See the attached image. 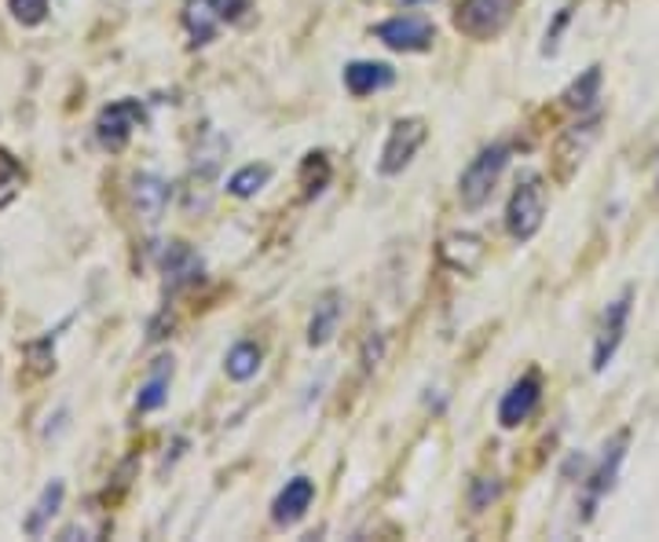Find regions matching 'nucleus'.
<instances>
[{
	"label": "nucleus",
	"mask_w": 659,
	"mask_h": 542,
	"mask_svg": "<svg viewBox=\"0 0 659 542\" xmlns=\"http://www.w3.org/2000/svg\"><path fill=\"white\" fill-rule=\"evenodd\" d=\"M506 165H509V147L506 143L484 147V151L476 154L470 165H465V173L459 180V201H462V209H481L484 201L492 198V191L498 184V176L506 173Z\"/></svg>",
	"instance_id": "obj_1"
},
{
	"label": "nucleus",
	"mask_w": 659,
	"mask_h": 542,
	"mask_svg": "<svg viewBox=\"0 0 659 542\" xmlns=\"http://www.w3.org/2000/svg\"><path fill=\"white\" fill-rule=\"evenodd\" d=\"M542 217H546V187L539 173H524L517 180V191L506 206V228L517 242H528L539 235Z\"/></svg>",
	"instance_id": "obj_2"
},
{
	"label": "nucleus",
	"mask_w": 659,
	"mask_h": 542,
	"mask_svg": "<svg viewBox=\"0 0 659 542\" xmlns=\"http://www.w3.org/2000/svg\"><path fill=\"white\" fill-rule=\"evenodd\" d=\"M246 8H250V0H187L184 26L195 45H209L212 34H217L224 23H235Z\"/></svg>",
	"instance_id": "obj_3"
},
{
	"label": "nucleus",
	"mask_w": 659,
	"mask_h": 542,
	"mask_svg": "<svg viewBox=\"0 0 659 542\" xmlns=\"http://www.w3.org/2000/svg\"><path fill=\"white\" fill-rule=\"evenodd\" d=\"M425 136H429V129H425L421 118H400L396 125H392L389 140H385V147H381V162H378L381 176L403 173V169L414 162V154H418V147L425 143Z\"/></svg>",
	"instance_id": "obj_4"
},
{
	"label": "nucleus",
	"mask_w": 659,
	"mask_h": 542,
	"mask_svg": "<svg viewBox=\"0 0 659 542\" xmlns=\"http://www.w3.org/2000/svg\"><path fill=\"white\" fill-rule=\"evenodd\" d=\"M517 0H462L459 15H454V26L462 30L465 37H495L498 30L509 23V15H513Z\"/></svg>",
	"instance_id": "obj_5"
},
{
	"label": "nucleus",
	"mask_w": 659,
	"mask_h": 542,
	"mask_svg": "<svg viewBox=\"0 0 659 542\" xmlns=\"http://www.w3.org/2000/svg\"><path fill=\"white\" fill-rule=\"evenodd\" d=\"M147 122L143 106L136 100H118L111 106H103L100 122H95V140H100L106 151H122L125 143L132 140V132Z\"/></svg>",
	"instance_id": "obj_6"
},
{
	"label": "nucleus",
	"mask_w": 659,
	"mask_h": 542,
	"mask_svg": "<svg viewBox=\"0 0 659 542\" xmlns=\"http://www.w3.org/2000/svg\"><path fill=\"white\" fill-rule=\"evenodd\" d=\"M631 301H634V290H623L609 308H604L601 326H598V342H593V370H604L612 364V356L620 353L626 323H631Z\"/></svg>",
	"instance_id": "obj_7"
},
{
	"label": "nucleus",
	"mask_w": 659,
	"mask_h": 542,
	"mask_svg": "<svg viewBox=\"0 0 659 542\" xmlns=\"http://www.w3.org/2000/svg\"><path fill=\"white\" fill-rule=\"evenodd\" d=\"M378 41L389 45L392 51H425L432 48V37L436 30L429 19H418V15H396V19H385L378 23Z\"/></svg>",
	"instance_id": "obj_8"
},
{
	"label": "nucleus",
	"mask_w": 659,
	"mask_h": 542,
	"mask_svg": "<svg viewBox=\"0 0 659 542\" xmlns=\"http://www.w3.org/2000/svg\"><path fill=\"white\" fill-rule=\"evenodd\" d=\"M626 443H631V433H620L609 448H604V454H601V465L593 470V476H590V484H587V498H582V517H593V509H598V503L604 495L612 492L615 487V476H620V465H623V459H626Z\"/></svg>",
	"instance_id": "obj_9"
},
{
	"label": "nucleus",
	"mask_w": 659,
	"mask_h": 542,
	"mask_svg": "<svg viewBox=\"0 0 659 542\" xmlns=\"http://www.w3.org/2000/svg\"><path fill=\"white\" fill-rule=\"evenodd\" d=\"M312 503H315V481H308V476H293V481H286L279 498L271 503V520L279 528H290L308 514V509H312Z\"/></svg>",
	"instance_id": "obj_10"
},
{
	"label": "nucleus",
	"mask_w": 659,
	"mask_h": 542,
	"mask_svg": "<svg viewBox=\"0 0 659 542\" xmlns=\"http://www.w3.org/2000/svg\"><path fill=\"white\" fill-rule=\"evenodd\" d=\"M539 392H542L539 374H524L509 385L502 403H498V422H502V429H517L520 422L531 418V411H535V403H539Z\"/></svg>",
	"instance_id": "obj_11"
},
{
	"label": "nucleus",
	"mask_w": 659,
	"mask_h": 542,
	"mask_svg": "<svg viewBox=\"0 0 659 542\" xmlns=\"http://www.w3.org/2000/svg\"><path fill=\"white\" fill-rule=\"evenodd\" d=\"M342 315H345V293L342 290H326L315 301L312 323H308V345L323 348L330 337L337 334V323H342Z\"/></svg>",
	"instance_id": "obj_12"
},
{
	"label": "nucleus",
	"mask_w": 659,
	"mask_h": 542,
	"mask_svg": "<svg viewBox=\"0 0 659 542\" xmlns=\"http://www.w3.org/2000/svg\"><path fill=\"white\" fill-rule=\"evenodd\" d=\"M396 84V70L389 62H348L345 67V89L352 95H374L381 89H392Z\"/></svg>",
	"instance_id": "obj_13"
},
{
	"label": "nucleus",
	"mask_w": 659,
	"mask_h": 542,
	"mask_svg": "<svg viewBox=\"0 0 659 542\" xmlns=\"http://www.w3.org/2000/svg\"><path fill=\"white\" fill-rule=\"evenodd\" d=\"M132 198H136V212H140L147 224H158L169 206V184L154 173H140L132 184Z\"/></svg>",
	"instance_id": "obj_14"
},
{
	"label": "nucleus",
	"mask_w": 659,
	"mask_h": 542,
	"mask_svg": "<svg viewBox=\"0 0 659 542\" xmlns=\"http://www.w3.org/2000/svg\"><path fill=\"white\" fill-rule=\"evenodd\" d=\"M440 257L448 261L454 272L470 275V272L481 268L484 242L476 239V235H470V231H462V235H448V239H443V246H440Z\"/></svg>",
	"instance_id": "obj_15"
},
{
	"label": "nucleus",
	"mask_w": 659,
	"mask_h": 542,
	"mask_svg": "<svg viewBox=\"0 0 659 542\" xmlns=\"http://www.w3.org/2000/svg\"><path fill=\"white\" fill-rule=\"evenodd\" d=\"M169 378H173V364L169 359H158L154 374L140 385V396H136V411H162L169 400Z\"/></svg>",
	"instance_id": "obj_16"
},
{
	"label": "nucleus",
	"mask_w": 659,
	"mask_h": 542,
	"mask_svg": "<svg viewBox=\"0 0 659 542\" xmlns=\"http://www.w3.org/2000/svg\"><path fill=\"white\" fill-rule=\"evenodd\" d=\"M62 495H67V484H62V481L45 484V492H41V498L34 503V514L26 517V535H41V531L48 528V520L59 514Z\"/></svg>",
	"instance_id": "obj_17"
},
{
	"label": "nucleus",
	"mask_w": 659,
	"mask_h": 542,
	"mask_svg": "<svg viewBox=\"0 0 659 542\" xmlns=\"http://www.w3.org/2000/svg\"><path fill=\"white\" fill-rule=\"evenodd\" d=\"M224 370H228L231 381H250V378H257V370H261V348L253 345V342H239V345L228 353Z\"/></svg>",
	"instance_id": "obj_18"
},
{
	"label": "nucleus",
	"mask_w": 659,
	"mask_h": 542,
	"mask_svg": "<svg viewBox=\"0 0 659 542\" xmlns=\"http://www.w3.org/2000/svg\"><path fill=\"white\" fill-rule=\"evenodd\" d=\"M198 272H201V261L184 246V242H176V246L169 250V257H165V275L173 279V286H180V282H195Z\"/></svg>",
	"instance_id": "obj_19"
},
{
	"label": "nucleus",
	"mask_w": 659,
	"mask_h": 542,
	"mask_svg": "<svg viewBox=\"0 0 659 542\" xmlns=\"http://www.w3.org/2000/svg\"><path fill=\"white\" fill-rule=\"evenodd\" d=\"M598 92H601V67H590L587 73H582V81L568 84L560 100H565L568 106H576V111H587V106L598 100Z\"/></svg>",
	"instance_id": "obj_20"
},
{
	"label": "nucleus",
	"mask_w": 659,
	"mask_h": 542,
	"mask_svg": "<svg viewBox=\"0 0 659 542\" xmlns=\"http://www.w3.org/2000/svg\"><path fill=\"white\" fill-rule=\"evenodd\" d=\"M271 180V169L268 165H242L235 176L228 180V191L235 198H253L257 191Z\"/></svg>",
	"instance_id": "obj_21"
},
{
	"label": "nucleus",
	"mask_w": 659,
	"mask_h": 542,
	"mask_svg": "<svg viewBox=\"0 0 659 542\" xmlns=\"http://www.w3.org/2000/svg\"><path fill=\"white\" fill-rule=\"evenodd\" d=\"M8 4H12V15L23 26H41L48 15V0H8Z\"/></svg>",
	"instance_id": "obj_22"
},
{
	"label": "nucleus",
	"mask_w": 659,
	"mask_h": 542,
	"mask_svg": "<svg viewBox=\"0 0 659 542\" xmlns=\"http://www.w3.org/2000/svg\"><path fill=\"white\" fill-rule=\"evenodd\" d=\"M492 481H495V476H492ZM492 481H487V476H484V481H476L473 509H484L487 503H495V498H498V492H502V487H498V484H492Z\"/></svg>",
	"instance_id": "obj_23"
},
{
	"label": "nucleus",
	"mask_w": 659,
	"mask_h": 542,
	"mask_svg": "<svg viewBox=\"0 0 659 542\" xmlns=\"http://www.w3.org/2000/svg\"><path fill=\"white\" fill-rule=\"evenodd\" d=\"M15 176H19V165H15V158L0 151V184H8V180H15Z\"/></svg>",
	"instance_id": "obj_24"
},
{
	"label": "nucleus",
	"mask_w": 659,
	"mask_h": 542,
	"mask_svg": "<svg viewBox=\"0 0 659 542\" xmlns=\"http://www.w3.org/2000/svg\"><path fill=\"white\" fill-rule=\"evenodd\" d=\"M403 4H425V0H403Z\"/></svg>",
	"instance_id": "obj_25"
}]
</instances>
